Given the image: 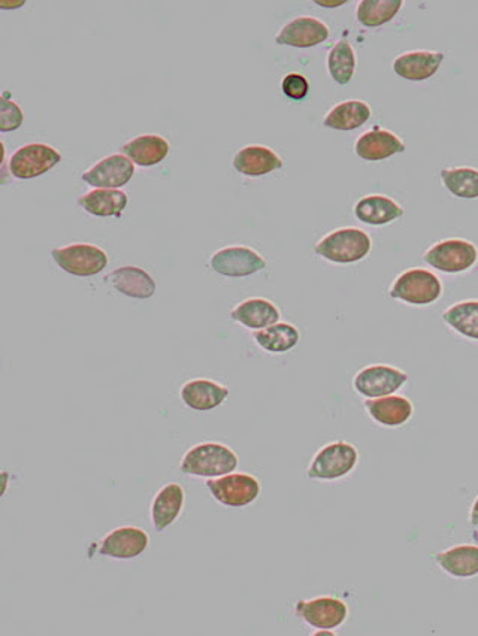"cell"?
Instances as JSON below:
<instances>
[{
    "mask_svg": "<svg viewBox=\"0 0 478 636\" xmlns=\"http://www.w3.org/2000/svg\"><path fill=\"white\" fill-rule=\"evenodd\" d=\"M238 456L228 445L220 442H201L186 451L180 471L198 478H217L232 474L238 468Z\"/></svg>",
    "mask_w": 478,
    "mask_h": 636,
    "instance_id": "cell-1",
    "label": "cell"
},
{
    "mask_svg": "<svg viewBox=\"0 0 478 636\" xmlns=\"http://www.w3.org/2000/svg\"><path fill=\"white\" fill-rule=\"evenodd\" d=\"M371 236L359 227H341L317 242L314 251L328 262L350 265L371 253Z\"/></svg>",
    "mask_w": 478,
    "mask_h": 636,
    "instance_id": "cell-2",
    "label": "cell"
},
{
    "mask_svg": "<svg viewBox=\"0 0 478 636\" xmlns=\"http://www.w3.org/2000/svg\"><path fill=\"white\" fill-rule=\"evenodd\" d=\"M443 295V283L434 272L411 268L402 272L390 289V298L413 307H428Z\"/></svg>",
    "mask_w": 478,
    "mask_h": 636,
    "instance_id": "cell-3",
    "label": "cell"
},
{
    "mask_svg": "<svg viewBox=\"0 0 478 636\" xmlns=\"http://www.w3.org/2000/svg\"><path fill=\"white\" fill-rule=\"evenodd\" d=\"M359 462V451L346 441H335L317 451L311 460L307 475L311 480L337 481L355 471Z\"/></svg>",
    "mask_w": 478,
    "mask_h": 636,
    "instance_id": "cell-4",
    "label": "cell"
},
{
    "mask_svg": "<svg viewBox=\"0 0 478 636\" xmlns=\"http://www.w3.org/2000/svg\"><path fill=\"white\" fill-rule=\"evenodd\" d=\"M425 262L431 268L443 274H462L470 271L478 262V248L476 244L462 238H449L432 245L425 256Z\"/></svg>",
    "mask_w": 478,
    "mask_h": 636,
    "instance_id": "cell-5",
    "label": "cell"
},
{
    "mask_svg": "<svg viewBox=\"0 0 478 636\" xmlns=\"http://www.w3.org/2000/svg\"><path fill=\"white\" fill-rule=\"evenodd\" d=\"M51 257L62 271L75 277H93L101 274L108 266V254L98 245L87 242L54 248Z\"/></svg>",
    "mask_w": 478,
    "mask_h": 636,
    "instance_id": "cell-6",
    "label": "cell"
},
{
    "mask_svg": "<svg viewBox=\"0 0 478 636\" xmlns=\"http://www.w3.org/2000/svg\"><path fill=\"white\" fill-rule=\"evenodd\" d=\"M62 162V154L48 144L32 142L21 145L9 157V174L15 180H32L41 177Z\"/></svg>",
    "mask_w": 478,
    "mask_h": 636,
    "instance_id": "cell-7",
    "label": "cell"
},
{
    "mask_svg": "<svg viewBox=\"0 0 478 636\" xmlns=\"http://www.w3.org/2000/svg\"><path fill=\"white\" fill-rule=\"evenodd\" d=\"M207 487L213 498L228 508L248 507L256 502L260 495L259 480L245 472H232L223 477L210 478Z\"/></svg>",
    "mask_w": 478,
    "mask_h": 636,
    "instance_id": "cell-8",
    "label": "cell"
},
{
    "mask_svg": "<svg viewBox=\"0 0 478 636\" xmlns=\"http://www.w3.org/2000/svg\"><path fill=\"white\" fill-rule=\"evenodd\" d=\"M407 383V372L390 365H371L355 375L353 387L363 398L377 399L395 395Z\"/></svg>",
    "mask_w": 478,
    "mask_h": 636,
    "instance_id": "cell-9",
    "label": "cell"
},
{
    "mask_svg": "<svg viewBox=\"0 0 478 636\" xmlns=\"http://www.w3.org/2000/svg\"><path fill=\"white\" fill-rule=\"evenodd\" d=\"M296 616L311 628L335 631L346 623L349 617V607L346 602L334 596H319V598L299 601L295 607Z\"/></svg>",
    "mask_w": 478,
    "mask_h": 636,
    "instance_id": "cell-10",
    "label": "cell"
},
{
    "mask_svg": "<svg viewBox=\"0 0 478 636\" xmlns=\"http://www.w3.org/2000/svg\"><path fill=\"white\" fill-rule=\"evenodd\" d=\"M210 266L216 274L229 278H244L266 268V260L253 248L229 245L211 256Z\"/></svg>",
    "mask_w": 478,
    "mask_h": 636,
    "instance_id": "cell-11",
    "label": "cell"
},
{
    "mask_svg": "<svg viewBox=\"0 0 478 636\" xmlns=\"http://www.w3.org/2000/svg\"><path fill=\"white\" fill-rule=\"evenodd\" d=\"M150 536L136 526H121L111 530L99 542L98 553L114 560H132L147 551Z\"/></svg>",
    "mask_w": 478,
    "mask_h": 636,
    "instance_id": "cell-12",
    "label": "cell"
},
{
    "mask_svg": "<svg viewBox=\"0 0 478 636\" xmlns=\"http://www.w3.org/2000/svg\"><path fill=\"white\" fill-rule=\"evenodd\" d=\"M135 175V163L124 154H111L83 172L84 183L96 189H120Z\"/></svg>",
    "mask_w": 478,
    "mask_h": 636,
    "instance_id": "cell-13",
    "label": "cell"
},
{
    "mask_svg": "<svg viewBox=\"0 0 478 636\" xmlns=\"http://www.w3.org/2000/svg\"><path fill=\"white\" fill-rule=\"evenodd\" d=\"M329 27L322 20L310 15L293 18L281 27L275 42L295 48H311L328 41Z\"/></svg>",
    "mask_w": 478,
    "mask_h": 636,
    "instance_id": "cell-14",
    "label": "cell"
},
{
    "mask_svg": "<svg viewBox=\"0 0 478 636\" xmlns=\"http://www.w3.org/2000/svg\"><path fill=\"white\" fill-rule=\"evenodd\" d=\"M444 57L440 51H407L393 60V72L402 80L422 83L440 71Z\"/></svg>",
    "mask_w": 478,
    "mask_h": 636,
    "instance_id": "cell-15",
    "label": "cell"
},
{
    "mask_svg": "<svg viewBox=\"0 0 478 636\" xmlns=\"http://www.w3.org/2000/svg\"><path fill=\"white\" fill-rule=\"evenodd\" d=\"M404 151V141L396 133L378 126L362 133L355 144L356 156L366 162H380Z\"/></svg>",
    "mask_w": 478,
    "mask_h": 636,
    "instance_id": "cell-16",
    "label": "cell"
},
{
    "mask_svg": "<svg viewBox=\"0 0 478 636\" xmlns=\"http://www.w3.org/2000/svg\"><path fill=\"white\" fill-rule=\"evenodd\" d=\"M229 389L207 378L187 381L180 390L181 401L187 408L199 413L216 410L228 399Z\"/></svg>",
    "mask_w": 478,
    "mask_h": 636,
    "instance_id": "cell-17",
    "label": "cell"
},
{
    "mask_svg": "<svg viewBox=\"0 0 478 636\" xmlns=\"http://www.w3.org/2000/svg\"><path fill=\"white\" fill-rule=\"evenodd\" d=\"M186 493L178 483H168L156 493L151 502V525L157 532H163L177 522L183 513Z\"/></svg>",
    "mask_w": 478,
    "mask_h": 636,
    "instance_id": "cell-18",
    "label": "cell"
},
{
    "mask_svg": "<svg viewBox=\"0 0 478 636\" xmlns=\"http://www.w3.org/2000/svg\"><path fill=\"white\" fill-rule=\"evenodd\" d=\"M235 171L248 178H259L283 168V159L265 145H247L235 154Z\"/></svg>",
    "mask_w": 478,
    "mask_h": 636,
    "instance_id": "cell-19",
    "label": "cell"
},
{
    "mask_svg": "<svg viewBox=\"0 0 478 636\" xmlns=\"http://www.w3.org/2000/svg\"><path fill=\"white\" fill-rule=\"evenodd\" d=\"M366 411L375 423L384 427H401L410 422L414 414L413 402L405 396L389 395L366 399Z\"/></svg>",
    "mask_w": 478,
    "mask_h": 636,
    "instance_id": "cell-20",
    "label": "cell"
},
{
    "mask_svg": "<svg viewBox=\"0 0 478 636\" xmlns=\"http://www.w3.org/2000/svg\"><path fill=\"white\" fill-rule=\"evenodd\" d=\"M105 280L127 298L150 299L156 293V281L138 266H121L108 274Z\"/></svg>",
    "mask_w": 478,
    "mask_h": 636,
    "instance_id": "cell-21",
    "label": "cell"
},
{
    "mask_svg": "<svg viewBox=\"0 0 478 636\" xmlns=\"http://www.w3.org/2000/svg\"><path fill=\"white\" fill-rule=\"evenodd\" d=\"M124 156L129 157L135 165L141 168H151L159 165L168 157L171 151L168 139L160 135H141L130 139L121 148Z\"/></svg>",
    "mask_w": 478,
    "mask_h": 636,
    "instance_id": "cell-22",
    "label": "cell"
},
{
    "mask_svg": "<svg viewBox=\"0 0 478 636\" xmlns=\"http://www.w3.org/2000/svg\"><path fill=\"white\" fill-rule=\"evenodd\" d=\"M435 560L450 577L468 580L478 575V545H455L438 553Z\"/></svg>",
    "mask_w": 478,
    "mask_h": 636,
    "instance_id": "cell-23",
    "label": "cell"
},
{
    "mask_svg": "<svg viewBox=\"0 0 478 636\" xmlns=\"http://www.w3.org/2000/svg\"><path fill=\"white\" fill-rule=\"evenodd\" d=\"M231 318L251 330H262L278 323L280 310L274 302L263 298H250L242 301L232 310Z\"/></svg>",
    "mask_w": 478,
    "mask_h": 636,
    "instance_id": "cell-24",
    "label": "cell"
},
{
    "mask_svg": "<svg viewBox=\"0 0 478 636\" xmlns=\"http://www.w3.org/2000/svg\"><path fill=\"white\" fill-rule=\"evenodd\" d=\"M355 215L368 226H386L401 218L404 208L399 207L389 196L369 195L359 199L355 205Z\"/></svg>",
    "mask_w": 478,
    "mask_h": 636,
    "instance_id": "cell-25",
    "label": "cell"
},
{
    "mask_svg": "<svg viewBox=\"0 0 478 636\" xmlns=\"http://www.w3.org/2000/svg\"><path fill=\"white\" fill-rule=\"evenodd\" d=\"M127 202L129 198L121 189H93L78 198V205L95 217H121Z\"/></svg>",
    "mask_w": 478,
    "mask_h": 636,
    "instance_id": "cell-26",
    "label": "cell"
},
{
    "mask_svg": "<svg viewBox=\"0 0 478 636\" xmlns=\"http://www.w3.org/2000/svg\"><path fill=\"white\" fill-rule=\"evenodd\" d=\"M371 115L372 109L369 104L359 101V99H350V101L340 102V104L335 105L326 114L323 124L328 129L349 132V130L362 127L371 118Z\"/></svg>",
    "mask_w": 478,
    "mask_h": 636,
    "instance_id": "cell-27",
    "label": "cell"
},
{
    "mask_svg": "<svg viewBox=\"0 0 478 636\" xmlns=\"http://www.w3.org/2000/svg\"><path fill=\"white\" fill-rule=\"evenodd\" d=\"M253 338L262 350L272 354H283L299 344L301 333L293 324L278 321L266 329L254 330Z\"/></svg>",
    "mask_w": 478,
    "mask_h": 636,
    "instance_id": "cell-28",
    "label": "cell"
},
{
    "mask_svg": "<svg viewBox=\"0 0 478 636\" xmlns=\"http://www.w3.org/2000/svg\"><path fill=\"white\" fill-rule=\"evenodd\" d=\"M443 320L458 335L478 342L477 299H470V301H462L452 305L449 310L444 311Z\"/></svg>",
    "mask_w": 478,
    "mask_h": 636,
    "instance_id": "cell-29",
    "label": "cell"
},
{
    "mask_svg": "<svg viewBox=\"0 0 478 636\" xmlns=\"http://www.w3.org/2000/svg\"><path fill=\"white\" fill-rule=\"evenodd\" d=\"M356 53L347 39H340L328 54V71L332 80L340 86H347L355 77Z\"/></svg>",
    "mask_w": 478,
    "mask_h": 636,
    "instance_id": "cell-30",
    "label": "cell"
},
{
    "mask_svg": "<svg viewBox=\"0 0 478 636\" xmlns=\"http://www.w3.org/2000/svg\"><path fill=\"white\" fill-rule=\"evenodd\" d=\"M444 187L458 199H478V169L468 166L441 171Z\"/></svg>",
    "mask_w": 478,
    "mask_h": 636,
    "instance_id": "cell-31",
    "label": "cell"
},
{
    "mask_svg": "<svg viewBox=\"0 0 478 636\" xmlns=\"http://www.w3.org/2000/svg\"><path fill=\"white\" fill-rule=\"evenodd\" d=\"M402 0H362L359 2L356 17L362 26L380 27L390 23L401 11Z\"/></svg>",
    "mask_w": 478,
    "mask_h": 636,
    "instance_id": "cell-32",
    "label": "cell"
},
{
    "mask_svg": "<svg viewBox=\"0 0 478 636\" xmlns=\"http://www.w3.org/2000/svg\"><path fill=\"white\" fill-rule=\"evenodd\" d=\"M24 121V112L21 111L17 102L9 99V93L5 92L2 96V105H0V132L8 133L20 129Z\"/></svg>",
    "mask_w": 478,
    "mask_h": 636,
    "instance_id": "cell-33",
    "label": "cell"
},
{
    "mask_svg": "<svg viewBox=\"0 0 478 636\" xmlns=\"http://www.w3.org/2000/svg\"><path fill=\"white\" fill-rule=\"evenodd\" d=\"M281 90L292 101H302L310 93V83L304 75L287 74L281 81Z\"/></svg>",
    "mask_w": 478,
    "mask_h": 636,
    "instance_id": "cell-34",
    "label": "cell"
},
{
    "mask_svg": "<svg viewBox=\"0 0 478 636\" xmlns=\"http://www.w3.org/2000/svg\"><path fill=\"white\" fill-rule=\"evenodd\" d=\"M470 523L474 528H478V496L476 501H474L473 507H471Z\"/></svg>",
    "mask_w": 478,
    "mask_h": 636,
    "instance_id": "cell-35",
    "label": "cell"
},
{
    "mask_svg": "<svg viewBox=\"0 0 478 636\" xmlns=\"http://www.w3.org/2000/svg\"><path fill=\"white\" fill-rule=\"evenodd\" d=\"M316 5L323 6V8H338V6L346 5L347 0H340V2H326V0H316Z\"/></svg>",
    "mask_w": 478,
    "mask_h": 636,
    "instance_id": "cell-36",
    "label": "cell"
},
{
    "mask_svg": "<svg viewBox=\"0 0 478 636\" xmlns=\"http://www.w3.org/2000/svg\"><path fill=\"white\" fill-rule=\"evenodd\" d=\"M24 3H26V2H18V3H15V2H12V3L11 2H0V6H2L3 9H6V6H12V9H14L15 6H23Z\"/></svg>",
    "mask_w": 478,
    "mask_h": 636,
    "instance_id": "cell-37",
    "label": "cell"
}]
</instances>
